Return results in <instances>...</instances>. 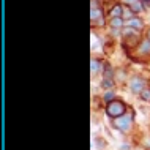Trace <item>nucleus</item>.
I'll return each instance as SVG.
<instances>
[{
  "label": "nucleus",
  "mask_w": 150,
  "mask_h": 150,
  "mask_svg": "<svg viewBox=\"0 0 150 150\" xmlns=\"http://www.w3.org/2000/svg\"><path fill=\"white\" fill-rule=\"evenodd\" d=\"M149 40H150V30H149Z\"/></svg>",
  "instance_id": "dca6fc26"
},
{
  "label": "nucleus",
  "mask_w": 150,
  "mask_h": 150,
  "mask_svg": "<svg viewBox=\"0 0 150 150\" xmlns=\"http://www.w3.org/2000/svg\"><path fill=\"white\" fill-rule=\"evenodd\" d=\"M100 60H96V59H92V65H90V68H92V74H96V73L100 71Z\"/></svg>",
  "instance_id": "9d476101"
},
{
  "label": "nucleus",
  "mask_w": 150,
  "mask_h": 150,
  "mask_svg": "<svg viewBox=\"0 0 150 150\" xmlns=\"http://www.w3.org/2000/svg\"><path fill=\"white\" fill-rule=\"evenodd\" d=\"M129 8H131V10L134 11L136 14L141 13V11L144 10V6H142V3H141V0H139V2H136V3H133V5H129Z\"/></svg>",
  "instance_id": "9b49d317"
},
{
  "label": "nucleus",
  "mask_w": 150,
  "mask_h": 150,
  "mask_svg": "<svg viewBox=\"0 0 150 150\" xmlns=\"http://www.w3.org/2000/svg\"><path fill=\"white\" fill-rule=\"evenodd\" d=\"M125 109H127V106H125L122 101L112 100L111 103H108L106 112H108L109 117H112V119H119V117H122L123 114H127V112H125Z\"/></svg>",
  "instance_id": "f257e3e1"
},
{
  "label": "nucleus",
  "mask_w": 150,
  "mask_h": 150,
  "mask_svg": "<svg viewBox=\"0 0 150 150\" xmlns=\"http://www.w3.org/2000/svg\"><path fill=\"white\" fill-rule=\"evenodd\" d=\"M139 2V0H125V3H128V5H133V3Z\"/></svg>",
  "instance_id": "2eb2a0df"
},
{
  "label": "nucleus",
  "mask_w": 150,
  "mask_h": 150,
  "mask_svg": "<svg viewBox=\"0 0 150 150\" xmlns=\"http://www.w3.org/2000/svg\"><path fill=\"white\" fill-rule=\"evenodd\" d=\"M129 88L134 93H141L145 88V81L142 78H139V76H134V78H131V81H129Z\"/></svg>",
  "instance_id": "7ed1b4c3"
},
{
  "label": "nucleus",
  "mask_w": 150,
  "mask_h": 150,
  "mask_svg": "<svg viewBox=\"0 0 150 150\" xmlns=\"http://www.w3.org/2000/svg\"><path fill=\"white\" fill-rule=\"evenodd\" d=\"M131 122H133V117L128 112V114H123L119 119H114V127H117L120 131H128L131 128Z\"/></svg>",
  "instance_id": "f03ea898"
},
{
  "label": "nucleus",
  "mask_w": 150,
  "mask_h": 150,
  "mask_svg": "<svg viewBox=\"0 0 150 150\" xmlns=\"http://www.w3.org/2000/svg\"><path fill=\"white\" fill-rule=\"evenodd\" d=\"M125 27H131V29H134V30H142L144 29V21L142 19H139V18H133V19H129V21H127V25Z\"/></svg>",
  "instance_id": "39448f33"
},
{
  "label": "nucleus",
  "mask_w": 150,
  "mask_h": 150,
  "mask_svg": "<svg viewBox=\"0 0 150 150\" xmlns=\"http://www.w3.org/2000/svg\"><path fill=\"white\" fill-rule=\"evenodd\" d=\"M123 10H125V8L122 6L120 3H117V5L111 10L109 16H111V18H122V14H123Z\"/></svg>",
  "instance_id": "6e6552de"
},
{
  "label": "nucleus",
  "mask_w": 150,
  "mask_h": 150,
  "mask_svg": "<svg viewBox=\"0 0 150 150\" xmlns=\"http://www.w3.org/2000/svg\"><path fill=\"white\" fill-rule=\"evenodd\" d=\"M137 51L142 52V54H150V40L149 38H142V40H141Z\"/></svg>",
  "instance_id": "0eeeda50"
},
{
  "label": "nucleus",
  "mask_w": 150,
  "mask_h": 150,
  "mask_svg": "<svg viewBox=\"0 0 150 150\" xmlns=\"http://www.w3.org/2000/svg\"><path fill=\"white\" fill-rule=\"evenodd\" d=\"M90 19L92 22H96L100 25H104V19H103V13L100 8H90Z\"/></svg>",
  "instance_id": "20e7f679"
},
{
  "label": "nucleus",
  "mask_w": 150,
  "mask_h": 150,
  "mask_svg": "<svg viewBox=\"0 0 150 150\" xmlns=\"http://www.w3.org/2000/svg\"><path fill=\"white\" fill-rule=\"evenodd\" d=\"M139 96H141V98H142L144 101H149V103H150V88H147V87H145L144 90L139 93Z\"/></svg>",
  "instance_id": "f8f14e48"
},
{
  "label": "nucleus",
  "mask_w": 150,
  "mask_h": 150,
  "mask_svg": "<svg viewBox=\"0 0 150 150\" xmlns=\"http://www.w3.org/2000/svg\"><path fill=\"white\" fill-rule=\"evenodd\" d=\"M141 3H142L144 10H145V8H150V0H141Z\"/></svg>",
  "instance_id": "4468645a"
},
{
  "label": "nucleus",
  "mask_w": 150,
  "mask_h": 150,
  "mask_svg": "<svg viewBox=\"0 0 150 150\" xmlns=\"http://www.w3.org/2000/svg\"><path fill=\"white\" fill-rule=\"evenodd\" d=\"M134 11L131 10V8H125L123 10V14H122V18H123V21H129V19H133L134 18Z\"/></svg>",
  "instance_id": "1a4fd4ad"
},
{
  "label": "nucleus",
  "mask_w": 150,
  "mask_h": 150,
  "mask_svg": "<svg viewBox=\"0 0 150 150\" xmlns=\"http://www.w3.org/2000/svg\"><path fill=\"white\" fill-rule=\"evenodd\" d=\"M109 25H111L114 30H119V29H123L125 27V21H123V18H111Z\"/></svg>",
  "instance_id": "423d86ee"
},
{
  "label": "nucleus",
  "mask_w": 150,
  "mask_h": 150,
  "mask_svg": "<svg viewBox=\"0 0 150 150\" xmlns=\"http://www.w3.org/2000/svg\"><path fill=\"white\" fill-rule=\"evenodd\" d=\"M103 100L104 101H106V103H109V100H114V92H112V90H109V88H108V90H106V93H104V95H103Z\"/></svg>",
  "instance_id": "ddd939ff"
}]
</instances>
